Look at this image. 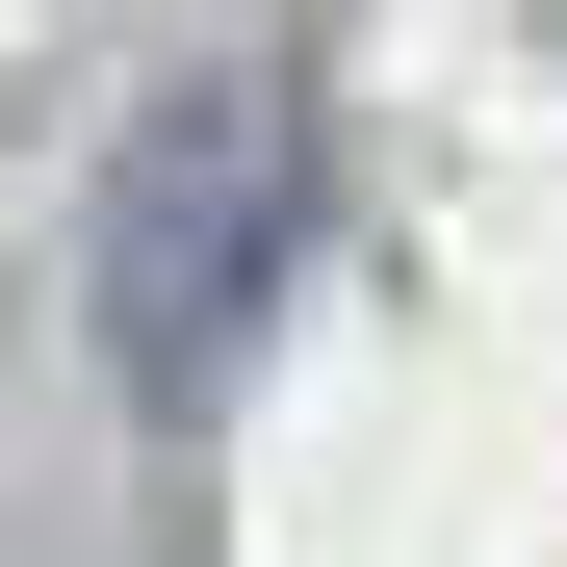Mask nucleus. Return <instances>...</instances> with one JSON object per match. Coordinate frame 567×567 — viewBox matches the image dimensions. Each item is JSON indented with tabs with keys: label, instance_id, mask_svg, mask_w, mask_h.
<instances>
[{
	"label": "nucleus",
	"instance_id": "1",
	"mask_svg": "<svg viewBox=\"0 0 567 567\" xmlns=\"http://www.w3.org/2000/svg\"><path fill=\"white\" fill-rule=\"evenodd\" d=\"M284 258H310V104L284 78H181L130 130L104 233H78V310H104V388L130 413H207L233 336L284 310Z\"/></svg>",
	"mask_w": 567,
	"mask_h": 567
}]
</instances>
